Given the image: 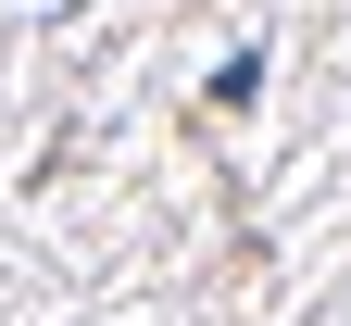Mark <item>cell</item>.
<instances>
[{"label": "cell", "mask_w": 351, "mask_h": 326, "mask_svg": "<svg viewBox=\"0 0 351 326\" xmlns=\"http://www.w3.org/2000/svg\"><path fill=\"white\" fill-rule=\"evenodd\" d=\"M263 101V51H226V63H213V113H251Z\"/></svg>", "instance_id": "cell-1"}]
</instances>
